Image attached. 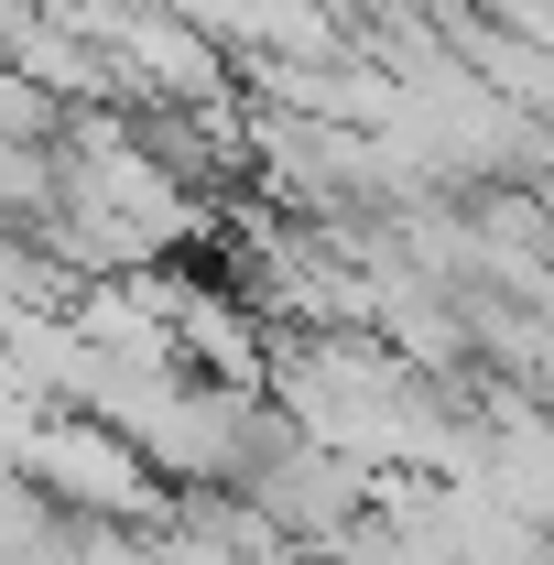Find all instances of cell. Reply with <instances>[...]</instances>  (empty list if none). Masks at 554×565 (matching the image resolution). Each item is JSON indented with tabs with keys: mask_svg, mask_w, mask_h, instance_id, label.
I'll return each mask as SVG.
<instances>
[{
	"mask_svg": "<svg viewBox=\"0 0 554 565\" xmlns=\"http://www.w3.org/2000/svg\"><path fill=\"white\" fill-rule=\"evenodd\" d=\"M174 370L207 381V392L262 403V381H273V327H262L228 282H196V273H185V294H174Z\"/></svg>",
	"mask_w": 554,
	"mask_h": 565,
	"instance_id": "obj_2",
	"label": "cell"
},
{
	"mask_svg": "<svg viewBox=\"0 0 554 565\" xmlns=\"http://www.w3.org/2000/svg\"><path fill=\"white\" fill-rule=\"evenodd\" d=\"M11 468H22L33 500H55V511H76V522H98V533H152L163 500H174L98 414H33L22 435H11Z\"/></svg>",
	"mask_w": 554,
	"mask_h": 565,
	"instance_id": "obj_1",
	"label": "cell"
}]
</instances>
